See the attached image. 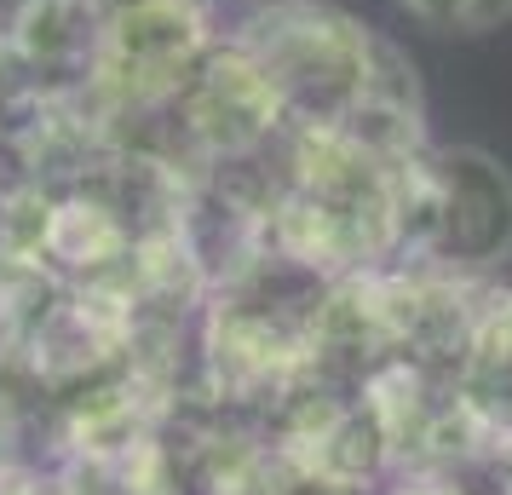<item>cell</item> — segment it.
Wrapping results in <instances>:
<instances>
[{
  "instance_id": "cell-1",
  "label": "cell",
  "mask_w": 512,
  "mask_h": 495,
  "mask_svg": "<svg viewBox=\"0 0 512 495\" xmlns=\"http://www.w3.org/2000/svg\"><path fill=\"white\" fill-rule=\"evenodd\" d=\"M254 52L288 127H340L426 150V93L409 52L328 0H259L231 29Z\"/></svg>"
},
{
  "instance_id": "cell-2",
  "label": "cell",
  "mask_w": 512,
  "mask_h": 495,
  "mask_svg": "<svg viewBox=\"0 0 512 495\" xmlns=\"http://www.w3.org/2000/svg\"><path fill=\"white\" fill-rule=\"evenodd\" d=\"M512 260V173L478 144H426L409 167L403 242L392 265L472 277Z\"/></svg>"
},
{
  "instance_id": "cell-3",
  "label": "cell",
  "mask_w": 512,
  "mask_h": 495,
  "mask_svg": "<svg viewBox=\"0 0 512 495\" xmlns=\"http://www.w3.org/2000/svg\"><path fill=\"white\" fill-rule=\"evenodd\" d=\"M213 41H219L213 0H127L116 12H104L87 116L104 127L156 121L213 52Z\"/></svg>"
},
{
  "instance_id": "cell-4",
  "label": "cell",
  "mask_w": 512,
  "mask_h": 495,
  "mask_svg": "<svg viewBox=\"0 0 512 495\" xmlns=\"http://www.w3.org/2000/svg\"><path fill=\"white\" fill-rule=\"evenodd\" d=\"M156 121L173 127V139L190 156V167H208V173L213 167L259 162L288 133L271 81H265L254 52L242 47L236 35L213 41V52L196 64V75L173 93V104Z\"/></svg>"
},
{
  "instance_id": "cell-5",
  "label": "cell",
  "mask_w": 512,
  "mask_h": 495,
  "mask_svg": "<svg viewBox=\"0 0 512 495\" xmlns=\"http://www.w3.org/2000/svg\"><path fill=\"white\" fill-rule=\"evenodd\" d=\"M98 6L93 0H24L6 24V58L24 70L41 98L87 110L98 58Z\"/></svg>"
},
{
  "instance_id": "cell-6",
  "label": "cell",
  "mask_w": 512,
  "mask_h": 495,
  "mask_svg": "<svg viewBox=\"0 0 512 495\" xmlns=\"http://www.w3.org/2000/svg\"><path fill=\"white\" fill-rule=\"evenodd\" d=\"M392 6L403 18H415L420 29L461 35V41H478V35H495L512 24V0H392Z\"/></svg>"
},
{
  "instance_id": "cell-7",
  "label": "cell",
  "mask_w": 512,
  "mask_h": 495,
  "mask_svg": "<svg viewBox=\"0 0 512 495\" xmlns=\"http://www.w3.org/2000/svg\"><path fill=\"white\" fill-rule=\"evenodd\" d=\"M98 6V18H104V12H116V6H127V0H93Z\"/></svg>"
}]
</instances>
